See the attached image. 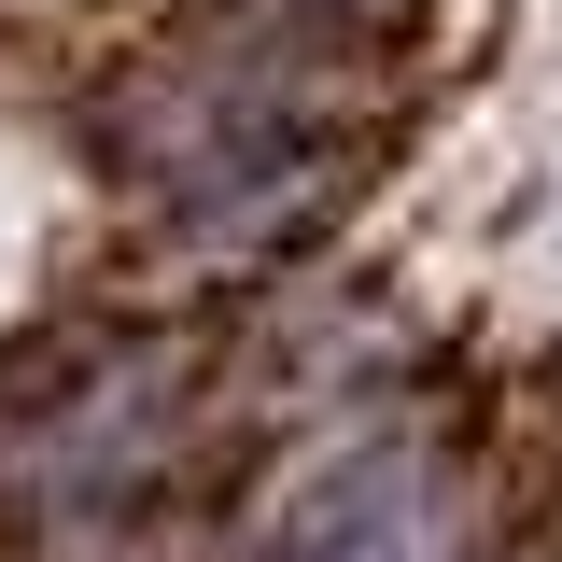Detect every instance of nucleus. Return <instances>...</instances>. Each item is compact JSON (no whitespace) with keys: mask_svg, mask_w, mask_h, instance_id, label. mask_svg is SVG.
<instances>
[{"mask_svg":"<svg viewBox=\"0 0 562 562\" xmlns=\"http://www.w3.org/2000/svg\"><path fill=\"white\" fill-rule=\"evenodd\" d=\"M254 562H464V492L422 436H366L281 492Z\"/></svg>","mask_w":562,"mask_h":562,"instance_id":"1","label":"nucleus"}]
</instances>
